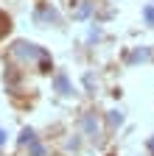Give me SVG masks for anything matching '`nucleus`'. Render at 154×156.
Returning a JSON list of instances; mask_svg holds the SVG:
<instances>
[{
  "mask_svg": "<svg viewBox=\"0 0 154 156\" xmlns=\"http://www.w3.org/2000/svg\"><path fill=\"white\" fill-rule=\"evenodd\" d=\"M11 53L14 56H23V58H45V50H39L36 45H28V42H17Z\"/></svg>",
  "mask_w": 154,
  "mask_h": 156,
  "instance_id": "1",
  "label": "nucleus"
},
{
  "mask_svg": "<svg viewBox=\"0 0 154 156\" xmlns=\"http://www.w3.org/2000/svg\"><path fill=\"white\" fill-rule=\"evenodd\" d=\"M84 131L92 136V140L98 136V120H95V114H84Z\"/></svg>",
  "mask_w": 154,
  "mask_h": 156,
  "instance_id": "2",
  "label": "nucleus"
},
{
  "mask_svg": "<svg viewBox=\"0 0 154 156\" xmlns=\"http://www.w3.org/2000/svg\"><path fill=\"white\" fill-rule=\"evenodd\" d=\"M56 89H59L62 95H70V92H73V89H70V84H67V75H65V73L56 75Z\"/></svg>",
  "mask_w": 154,
  "mask_h": 156,
  "instance_id": "3",
  "label": "nucleus"
},
{
  "mask_svg": "<svg viewBox=\"0 0 154 156\" xmlns=\"http://www.w3.org/2000/svg\"><path fill=\"white\" fill-rule=\"evenodd\" d=\"M9 28H11V20H9L3 11H0V36H6V34H9Z\"/></svg>",
  "mask_w": 154,
  "mask_h": 156,
  "instance_id": "4",
  "label": "nucleus"
},
{
  "mask_svg": "<svg viewBox=\"0 0 154 156\" xmlns=\"http://www.w3.org/2000/svg\"><path fill=\"white\" fill-rule=\"evenodd\" d=\"M28 142H34V131H31V128H23V134H20V145H28Z\"/></svg>",
  "mask_w": 154,
  "mask_h": 156,
  "instance_id": "5",
  "label": "nucleus"
},
{
  "mask_svg": "<svg viewBox=\"0 0 154 156\" xmlns=\"http://www.w3.org/2000/svg\"><path fill=\"white\" fill-rule=\"evenodd\" d=\"M109 123H112V126H121V123H123V114H121V112H109Z\"/></svg>",
  "mask_w": 154,
  "mask_h": 156,
  "instance_id": "6",
  "label": "nucleus"
},
{
  "mask_svg": "<svg viewBox=\"0 0 154 156\" xmlns=\"http://www.w3.org/2000/svg\"><path fill=\"white\" fill-rule=\"evenodd\" d=\"M146 20H148V23H154V6H146Z\"/></svg>",
  "mask_w": 154,
  "mask_h": 156,
  "instance_id": "7",
  "label": "nucleus"
},
{
  "mask_svg": "<svg viewBox=\"0 0 154 156\" xmlns=\"http://www.w3.org/2000/svg\"><path fill=\"white\" fill-rule=\"evenodd\" d=\"M3 142H6V131L0 128V145H3Z\"/></svg>",
  "mask_w": 154,
  "mask_h": 156,
  "instance_id": "8",
  "label": "nucleus"
}]
</instances>
